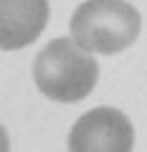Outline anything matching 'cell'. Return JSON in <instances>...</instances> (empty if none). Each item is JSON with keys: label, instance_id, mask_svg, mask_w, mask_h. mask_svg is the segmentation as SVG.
<instances>
[{"label": "cell", "instance_id": "obj_1", "mask_svg": "<svg viewBox=\"0 0 147 152\" xmlns=\"http://www.w3.org/2000/svg\"><path fill=\"white\" fill-rule=\"evenodd\" d=\"M99 64L74 38H53L33 61V81L51 102L74 104L94 91Z\"/></svg>", "mask_w": 147, "mask_h": 152}, {"label": "cell", "instance_id": "obj_2", "mask_svg": "<svg viewBox=\"0 0 147 152\" xmlns=\"http://www.w3.org/2000/svg\"><path fill=\"white\" fill-rule=\"evenodd\" d=\"M69 31L81 48L112 56L137 41L142 15L127 0H84L71 15Z\"/></svg>", "mask_w": 147, "mask_h": 152}, {"label": "cell", "instance_id": "obj_3", "mask_svg": "<svg viewBox=\"0 0 147 152\" xmlns=\"http://www.w3.org/2000/svg\"><path fill=\"white\" fill-rule=\"evenodd\" d=\"M135 147V127L114 107L89 109L69 132V150L74 152H129Z\"/></svg>", "mask_w": 147, "mask_h": 152}, {"label": "cell", "instance_id": "obj_4", "mask_svg": "<svg viewBox=\"0 0 147 152\" xmlns=\"http://www.w3.org/2000/svg\"><path fill=\"white\" fill-rule=\"evenodd\" d=\"M48 0H0V48L31 46L48 26Z\"/></svg>", "mask_w": 147, "mask_h": 152}]
</instances>
